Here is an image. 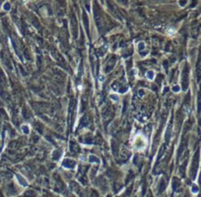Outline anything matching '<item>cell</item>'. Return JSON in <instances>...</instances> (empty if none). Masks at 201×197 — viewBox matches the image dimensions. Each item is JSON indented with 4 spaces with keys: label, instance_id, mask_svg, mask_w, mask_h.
<instances>
[{
    "label": "cell",
    "instance_id": "6da1fadb",
    "mask_svg": "<svg viewBox=\"0 0 201 197\" xmlns=\"http://www.w3.org/2000/svg\"><path fill=\"white\" fill-rule=\"evenodd\" d=\"M135 148L137 150H144L145 149V147L147 145V141H146V138L143 137L141 134L137 135L135 137Z\"/></svg>",
    "mask_w": 201,
    "mask_h": 197
},
{
    "label": "cell",
    "instance_id": "7a4b0ae2",
    "mask_svg": "<svg viewBox=\"0 0 201 197\" xmlns=\"http://www.w3.org/2000/svg\"><path fill=\"white\" fill-rule=\"evenodd\" d=\"M146 75H147V78H148L149 80H153V79H154V72L151 71V70L147 72Z\"/></svg>",
    "mask_w": 201,
    "mask_h": 197
},
{
    "label": "cell",
    "instance_id": "3957f363",
    "mask_svg": "<svg viewBox=\"0 0 201 197\" xmlns=\"http://www.w3.org/2000/svg\"><path fill=\"white\" fill-rule=\"evenodd\" d=\"M17 177H18V179H19V181H20V183H21V184L23 183V185H24V186H27V181H25V179H24V177H22L21 175H17Z\"/></svg>",
    "mask_w": 201,
    "mask_h": 197
},
{
    "label": "cell",
    "instance_id": "277c9868",
    "mask_svg": "<svg viewBox=\"0 0 201 197\" xmlns=\"http://www.w3.org/2000/svg\"><path fill=\"white\" fill-rule=\"evenodd\" d=\"M90 161L91 162H96V163H99L100 162V160L97 157H95V156H91V157H90Z\"/></svg>",
    "mask_w": 201,
    "mask_h": 197
},
{
    "label": "cell",
    "instance_id": "5b68a950",
    "mask_svg": "<svg viewBox=\"0 0 201 197\" xmlns=\"http://www.w3.org/2000/svg\"><path fill=\"white\" fill-rule=\"evenodd\" d=\"M22 129L24 130V132H25L26 134L29 133V127H28L27 125H23V126H22Z\"/></svg>",
    "mask_w": 201,
    "mask_h": 197
},
{
    "label": "cell",
    "instance_id": "8992f818",
    "mask_svg": "<svg viewBox=\"0 0 201 197\" xmlns=\"http://www.w3.org/2000/svg\"><path fill=\"white\" fill-rule=\"evenodd\" d=\"M145 47V45H144V43H140L139 45H138V48H139V50H142V49Z\"/></svg>",
    "mask_w": 201,
    "mask_h": 197
},
{
    "label": "cell",
    "instance_id": "52a82bcc",
    "mask_svg": "<svg viewBox=\"0 0 201 197\" xmlns=\"http://www.w3.org/2000/svg\"><path fill=\"white\" fill-rule=\"evenodd\" d=\"M171 29H172V30H168V35H173V34H174V32H175V31L174 30V28H171Z\"/></svg>",
    "mask_w": 201,
    "mask_h": 197
},
{
    "label": "cell",
    "instance_id": "ba28073f",
    "mask_svg": "<svg viewBox=\"0 0 201 197\" xmlns=\"http://www.w3.org/2000/svg\"><path fill=\"white\" fill-rule=\"evenodd\" d=\"M110 98H114V101H117V100H118V97H117V96H114V95H111Z\"/></svg>",
    "mask_w": 201,
    "mask_h": 197
},
{
    "label": "cell",
    "instance_id": "9c48e42d",
    "mask_svg": "<svg viewBox=\"0 0 201 197\" xmlns=\"http://www.w3.org/2000/svg\"><path fill=\"white\" fill-rule=\"evenodd\" d=\"M179 90V86H174V92H178Z\"/></svg>",
    "mask_w": 201,
    "mask_h": 197
}]
</instances>
